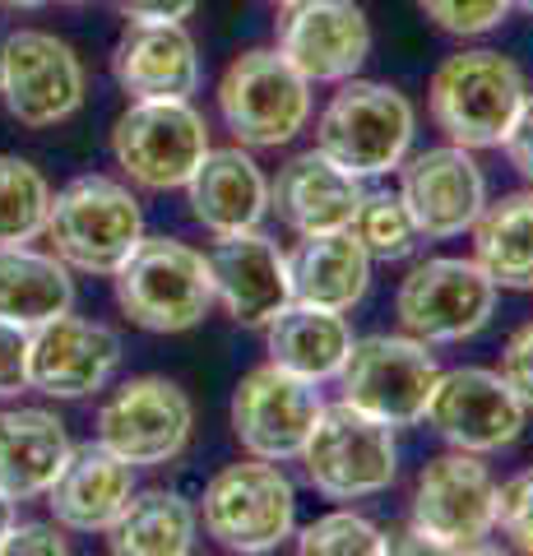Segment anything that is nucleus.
Masks as SVG:
<instances>
[{
	"label": "nucleus",
	"instance_id": "obj_1",
	"mask_svg": "<svg viewBox=\"0 0 533 556\" xmlns=\"http://www.w3.org/2000/svg\"><path fill=\"white\" fill-rule=\"evenodd\" d=\"M496 533V478L483 455L450 450L422 464L408 496V529L385 552H483Z\"/></svg>",
	"mask_w": 533,
	"mask_h": 556
},
{
	"label": "nucleus",
	"instance_id": "obj_2",
	"mask_svg": "<svg viewBox=\"0 0 533 556\" xmlns=\"http://www.w3.org/2000/svg\"><path fill=\"white\" fill-rule=\"evenodd\" d=\"M529 93L524 70L496 47H464L432 70L427 112L445 144L459 149H502L515 112Z\"/></svg>",
	"mask_w": 533,
	"mask_h": 556
},
{
	"label": "nucleus",
	"instance_id": "obj_3",
	"mask_svg": "<svg viewBox=\"0 0 533 556\" xmlns=\"http://www.w3.org/2000/svg\"><path fill=\"white\" fill-rule=\"evenodd\" d=\"M316 149L353 177H385L413 153L418 112L413 102L381 79H343L316 116Z\"/></svg>",
	"mask_w": 533,
	"mask_h": 556
},
{
	"label": "nucleus",
	"instance_id": "obj_4",
	"mask_svg": "<svg viewBox=\"0 0 533 556\" xmlns=\"http://www.w3.org/2000/svg\"><path fill=\"white\" fill-rule=\"evenodd\" d=\"M112 292L122 316L149 334H186L214 311L210 260L177 237H140L112 274Z\"/></svg>",
	"mask_w": 533,
	"mask_h": 556
},
{
	"label": "nucleus",
	"instance_id": "obj_5",
	"mask_svg": "<svg viewBox=\"0 0 533 556\" xmlns=\"http://www.w3.org/2000/svg\"><path fill=\"white\" fill-rule=\"evenodd\" d=\"M42 237L51 241V255L65 260L71 269L112 278L122 260L140 247L144 208L126 181L89 172L51 195Z\"/></svg>",
	"mask_w": 533,
	"mask_h": 556
},
{
	"label": "nucleus",
	"instance_id": "obj_6",
	"mask_svg": "<svg viewBox=\"0 0 533 556\" xmlns=\"http://www.w3.org/2000/svg\"><path fill=\"white\" fill-rule=\"evenodd\" d=\"M200 525L223 552L265 556L279 552L297 533V486L283 473V464L269 459H237L204 482Z\"/></svg>",
	"mask_w": 533,
	"mask_h": 556
},
{
	"label": "nucleus",
	"instance_id": "obj_7",
	"mask_svg": "<svg viewBox=\"0 0 533 556\" xmlns=\"http://www.w3.org/2000/svg\"><path fill=\"white\" fill-rule=\"evenodd\" d=\"M218 116L242 149H288L316 112V93L274 47H251L218 75Z\"/></svg>",
	"mask_w": 533,
	"mask_h": 556
},
{
	"label": "nucleus",
	"instance_id": "obj_8",
	"mask_svg": "<svg viewBox=\"0 0 533 556\" xmlns=\"http://www.w3.org/2000/svg\"><path fill=\"white\" fill-rule=\"evenodd\" d=\"M210 126L191 98H130L112 121V163L140 190H186L210 153Z\"/></svg>",
	"mask_w": 533,
	"mask_h": 556
},
{
	"label": "nucleus",
	"instance_id": "obj_9",
	"mask_svg": "<svg viewBox=\"0 0 533 556\" xmlns=\"http://www.w3.org/2000/svg\"><path fill=\"white\" fill-rule=\"evenodd\" d=\"M302 473L325 501H367L390 492L399 473L394 427L357 413L353 404H325L302 445Z\"/></svg>",
	"mask_w": 533,
	"mask_h": 556
},
{
	"label": "nucleus",
	"instance_id": "obj_10",
	"mask_svg": "<svg viewBox=\"0 0 533 556\" xmlns=\"http://www.w3.org/2000/svg\"><path fill=\"white\" fill-rule=\"evenodd\" d=\"M399 329L422 343H464L483 334L496 316V283L473 255L418 260L394 288Z\"/></svg>",
	"mask_w": 533,
	"mask_h": 556
},
{
	"label": "nucleus",
	"instance_id": "obj_11",
	"mask_svg": "<svg viewBox=\"0 0 533 556\" xmlns=\"http://www.w3.org/2000/svg\"><path fill=\"white\" fill-rule=\"evenodd\" d=\"M89 98L79 51L47 28H14L0 42V102L24 130H51L79 116Z\"/></svg>",
	"mask_w": 533,
	"mask_h": 556
},
{
	"label": "nucleus",
	"instance_id": "obj_12",
	"mask_svg": "<svg viewBox=\"0 0 533 556\" xmlns=\"http://www.w3.org/2000/svg\"><path fill=\"white\" fill-rule=\"evenodd\" d=\"M436 376L441 367L432 357V343L413 334H367V339H353L334 380L343 390L339 394L343 404H353L357 413L399 431L422 422V408L432 399Z\"/></svg>",
	"mask_w": 533,
	"mask_h": 556
},
{
	"label": "nucleus",
	"instance_id": "obj_13",
	"mask_svg": "<svg viewBox=\"0 0 533 556\" xmlns=\"http://www.w3.org/2000/svg\"><path fill=\"white\" fill-rule=\"evenodd\" d=\"M195 404L167 376H130L98 404L93 441L135 468H163L191 445Z\"/></svg>",
	"mask_w": 533,
	"mask_h": 556
},
{
	"label": "nucleus",
	"instance_id": "obj_14",
	"mask_svg": "<svg viewBox=\"0 0 533 556\" xmlns=\"http://www.w3.org/2000/svg\"><path fill=\"white\" fill-rule=\"evenodd\" d=\"M320 408L325 399L316 380H302L283 367H274V362H261V367H251L237 380L228 422L246 455L269 464H292L302 455L306 437H312Z\"/></svg>",
	"mask_w": 533,
	"mask_h": 556
},
{
	"label": "nucleus",
	"instance_id": "obj_15",
	"mask_svg": "<svg viewBox=\"0 0 533 556\" xmlns=\"http://www.w3.org/2000/svg\"><path fill=\"white\" fill-rule=\"evenodd\" d=\"M422 422L450 450H469V455H496L524 437L529 408L520 404L502 371L487 367H455L441 371L432 399L422 408Z\"/></svg>",
	"mask_w": 533,
	"mask_h": 556
},
{
	"label": "nucleus",
	"instance_id": "obj_16",
	"mask_svg": "<svg viewBox=\"0 0 533 556\" xmlns=\"http://www.w3.org/2000/svg\"><path fill=\"white\" fill-rule=\"evenodd\" d=\"M274 51L312 84H343L371 56V20L357 0H292L274 24Z\"/></svg>",
	"mask_w": 533,
	"mask_h": 556
},
{
	"label": "nucleus",
	"instance_id": "obj_17",
	"mask_svg": "<svg viewBox=\"0 0 533 556\" xmlns=\"http://www.w3.org/2000/svg\"><path fill=\"white\" fill-rule=\"evenodd\" d=\"M394 172H399V200L408 204L422 241L464 237L478 223V214H483V204L492 200L473 149H459V144L418 149Z\"/></svg>",
	"mask_w": 533,
	"mask_h": 556
},
{
	"label": "nucleus",
	"instance_id": "obj_18",
	"mask_svg": "<svg viewBox=\"0 0 533 556\" xmlns=\"http://www.w3.org/2000/svg\"><path fill=\"white\" fill-rule=\"evenodd\" d=\"M122 334L102 320H84L75 311L28 329V390L47 399H89L107 390L122 367Z\"/></svg>",
	"mask_w": 533,
	"mask_h": 556
},
{
	"label": "nucleus",
	"instance_id": "obj_19",
	"mask_svg": "<svg viewBox=\"0 0 533 556\" xmlns=\"http://www.w3.org/2000/svg\"><path fill=\"white\" fill-rule=\"evenodd\" d=\"M210 260V283H214V306H223V316L265 329L279 311L292 302L288 288V255L274 237L261 228L214 237V247L204 251Z\"/></svg>",
	"mask_w": 533,
	"mask_h": 556
},
{
	"label": "nucleus",
	"instance_id": "obj_20",
	"mask_svg": "<svg viewBox=\"0 0 533 556\" xmlns=\"http://www.w3.org/2000/svg\"><path fill=\"white\" fill-rule=\"evenodd\" d=\"M363 177L330 163L320 149L292 153V159L269 177V214L283 223L292 237L312 232H343L363 204Z\"/></svg>",
	"mask_w": 533,
	"mask_h": 556
},
{
	"label": "nucleus",
	"instance_id": "obj_21",
	"mask_svg": "<svg viewBox=\"0 0 533 556\" xmlns=\"http://www.w3.org/2000/svg\"><path fill=\"white\" fill-rule=\"evenodd\" d=\"M135 464L107 445H75L56 482L47 486V510L65 533H107L135 496Z\"/></svg>",
	"mask_w": 533,
	"mask_h": 556
},
{
	"label": "nucleus",
	"instance_id": "obj_22",
	"mask_svg": "<svg viewBox=\"0 0 533 556\" xmlns=\"http://www.w3.org/2000/svg\"><path fill=\"white\" fill-rule=\"evenodd\" d=\"M186 204H191V218L210 237L251 232L269 218V177L255 163V153L242 144L210 149L195 167V177L186 181Z\"/></svg>",
	"mask_w": 533,
	"mask_h": 556
},
{
	"label": "nucleus",
	"instance_id": "obj_23",
	"mask_svg": "<svg viewBox=\"0 0 533 556\" xmlns=\"http://www.w3.org/2000/svg\"><path fill=\"white\" fill-rule=\"evenodd\" d=\"M112 79L126 98H195L200 47L186 24H126L112 47Z\"/></svg>",
	"mask_w": 533,
	"mask_h": 556
},
{
	"label": "nucleus",
	"instance_id": "obj_24",
	"mask_svg": "<svg viewBox=\"0 0 533 556\" xmlns=\"http://www.w3.org/2000/svg\"><path fill=\"white\" fill-rule=\"evenodd\" d=\"M71 431L56 413L10 404L0 408V492L14 506L47 496V486L71 459Z\"/></svg>",
	"mask_w": 533,
	"mask_h": 556
},
{
	"label": "nucleus",
	"instance_id": "obj_25",
	"mask_svg": "<svg viewBox=\"0 0 533 556\" xmlns=\"http://www.w3.org/2000/svg\"><path fill=\"white\" fill-rule=\"evenodd\" d=\"M288 255V288L292 302H312V306H330L348 316L353 306H363L371 292V265L376 260L357 247V237L343 232H312L297 237Z\"/></svg>",
	"mask_w": 533,
	"mask_h": 556
},
{
	"label": "nucleus",
	"instance_id": "obj_26",
	"mask_svg": "<svg viewBox=\"0 0 533 556\" xmlns=\"http://www.w3.org/2000/svg\"><path fill=\"white\" fill-rule=\"evenodd\" d=\"M348 348H353V325L343 320V311H330V306L288 302L265 325V353L274 367H283L302 380H316V386L339 376Z\"/></svg>",
	"mask_w": 533,
	"mask_h": 556
},
{
	"label": "nucleus",
	"instance_id": "obj_27",
	"mask_svg": "<svg viewBox=\"0 0 533 556\" xmlns=\"http://www.w3.org/2000/svg\"><path fill=\"white\" fill-rule=\"evenodd\" d=\"M469 232L473 260L496 292H533V186L487 200Z\"/></svg>",
	"mask_w": 533,
	"mask_h": 556
},
{
	"label": "nucleus",
	"instance_id": "obj_28",
	"mask_svg": "<svg viewBox=\"0 0 533 556\" xmlns=\"http://www.w3.org/2000/svg\"><path fill=\"white\" fill-rule=\"evenodd\" d=\"M65 311H75V278L65 260L33 247H0V320L38 329Z\"/></svg>",
	"mask_w": 533,
	"mask_h": 556
},
{
	"label": "nucleus",
	"instance_id": "obj_29",
	"mask_svg": "<svg viewBox=\"0 0 533 556\" xmlns=\"http://www.w3.org/2000/svg\"><path fill=\"white\" fill-rule=\"evenodd\" d=\"M200 543V510L181 492L167 486H135L130 506L107 529V547L116 556H186Z\"/></svg>",
	"mask_w": 533,
	"mask_h": 556
},
{
	"label": "nucleus",
	"instance_id": "obj_30",
	"mask_svg": "<svg viewBox=\"0 0 533 556\" xmlns=\"http://www.w3.org/2000/svg\"><path fill=\"white\" fill-rule=\"evenodd\" d=\"M51 186L38 163L0 153V247H33L42 237Z\"/></svg>",
	"mask_w": 533,
	"mask_h": 556
},
{
	"label": "nucleus",
	"instance_id": "obj_31",
	"mask_svg": "<svg viewBox=\"0 0 533 556\" xmlns=\"http://www.w3.org/2000/svg\"><path fill=\"white\" fill-rule=\"evenodd\" d=\"M348 232L357 237V247L371 260H381V265L413 260L422 247V232H418V223H413L408 204L399 200V190H363V204H357Z\"/></svg>",
	"mask_w": 533,
	"mask_h": 556
},
{
	"label": "nucleus",
	"instance_id": "obj_32",
	"mask_svg": "<svg viewBox=\"0 0 533 556\" xmlns=\"http://www.w3.org/2000/svg\"><path fill=\"white\" fill-rule=\"evenodd\" d=\"M297 552L306 556H385V529H376L357 510H330L297 533Z\"/></svg>",
	"mask_w": 533,
	"mask_h": 556
},
{
	"label": "nucleus",
	"instance_id": "obj_33",
	"mask_svg": "<svg viewBox=\"0 0 533 556\" xmlns=\"http://www.w3.org/2000/svg\"><path fill=\"white\" fill-rule=\"evenodd\" d=\"M418 10L450 38H483L506 24L510 0H418Z\"/></svg>",
	"mask_w": 533,
	"mask_h": 556
},
{
	"label": "nucleus",
	"instance_id": "obj_34",
	"mask_svg": "<svg viewBox=\"0 0 533 556\" xmlns=\"http://www.w3.org/2000/svg\"><path fill=\"white\" fill-rule=\"evenodd\" d=\"M496 533L515 552L533 556V468H520L515 478L496 482Z\"/></svg>",
	"mask_w": 533,
	"mask_h": 556
},
{
	"label": "nucleus",
	"instance_id": "obj_35",
	"mask_svg": "<svg viewBox=\"0 0 533 556\" xmlns=\"http://www.w3.org/2000/svg\"><path fill=\"white\" fill-rule=\"evenodd\" d=\"M0 552L5 556H20V552H42V556H65L71 552V538H65V529L56 525V519H14L10 533L0 538Z\"/></svg>",
	"mask_w": 533,
	"mask_h": 556
},
{
	"label": "nucleus",
	"instance_id": "obj_36",
	"mask_svg": "<svg viewBox=\"0 0 533 556\" xmlns=\"http://www.w3.org/2000/svg\"><path fill=\"white\" fill-rule=\"evenodd\" d=\"M502 380L506 386L520 394V404L524 408H533V320L529 325H520L515 334L506 339V348H502Z\"/></svg>",
	"mask_w": 533,
	"mask_h": 556
},
{
	"label": "nucleus",
	"instance_id": "obj_37",
	"mask_svg": "<svg viewBox=\"0 0 533 556\" xmlns=\"http://www.w3.org/2000/svg\"><path fill=\"white\" fill-rule=\"evenodd\" d=\"M28 390V329L0 320V399Z\"/></svg>",
	"mask_w": 533,
	"mask_h": 556
},
{
	"label": "nucleus",
	"instance_id": "obj_38",
	"mask_svg": "<svg viewBox=\"0 0 533 556\" xmlns=\"http://www.w3.org/2000/svg\"><path fill=\"white\" fill-rule=\"evenodd\" d=\"M126 24H186L200 0H112Z\"/></svg>",
	"mask_w": 533,
	"mask_h": 556
},
{
	"label": "nucleus",
	"instance_id": "obj_39",
	"mask_svg": "<svg viewBox=\"0 0 533 556\" xmlns=\"http://www.w3.org/2000/svg\"><path fill=\"white\" fill-rule=\"evenodd\" d=\"M502 149H506L510 167L524 177V186H533V93H524L520 112H515L510 130H506V139H502Z\"/></svg>",
	"mask_w": 533,
	"mask_h": 556
},
{
	"label": "nucleus",
	"instance_id": "obj_40",
	"mask_svg": "<svg viewBox=\"0 0 533 556\" xmlns=\"http://www.w3.org/2000/svg\"><path fill=\"white\" fill-rule=\"evenodd\" d=\"M42 5H51V0H0V10H10V14H33Z\"/></svg>",
	"mask_w": 533,
	"mask_h": 556
},
{
	"label": "nucleus",
	"instance_id": "obj_41",
	"mask_svg": "<svg viewBox=\"0 0 533 556\" xmlns=\"http://www.w3.org/2000/svg\"><path fill=\"white\" fill-rule=\"evenodd\" d=\"M10 525H14V501H10L5 492H0V538L10 533Z\"/></svg>",
	"mask_w": 533,
	"mask_h": 556
},
{
	"label": "nucleus",
	"instance_id": "obj_42",
	"mask_svg": "<svg viewBox=\"0 0 533 556\" xmlns=\"http://www.w3.org/2000/svg\"><path fill=\"white\" fill-rule=\"evenodd\" d=\"M510 10H524V14H533V0H510Z\"/></svg>",
	"mask_w": 533,
	"mask_h": 556
},
{
	"label": "nucleus",
	"instance_id": "obj_43",
	"mask_svg": "<svg viewBox=\"0 0 533 556\" xmlns=\"http://www.w3.org/2000/svg\"><path fill=\"white\" fill-rule=\"evenodd\" d=\"M265 5H274V10H283V5H292V0H265Z\"/></svg>",
	"mask_w": 533,
	"mask_h": 556
},
{
	"label": "nucleus",
	"instance_id": "obj_44",
	"mask_svg": "<svg viewBox=\"0 0 533 556\" xmlns=\"http://www.w3.org/2000/svg\"><path fill=\"white\" fill-rule=\"evenodd\" d=\"M61 5H93V0H61Z\"/></svg>",
	"mask_w": 533,
	"mask_h": 556
}]
</instances>
